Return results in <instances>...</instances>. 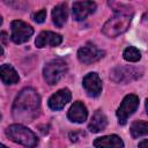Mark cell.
Instances as JSON below:
<instances>
[{
	"mask_svg": "<svg viewBox=\"0 0 148 148\" xmlns=\"http://www.w3.org/2000/svg\"><path fill=\"white\" fill-rule=\"evenodd\" d=\"M32 18H34V21L37 22V23H43V22L45 21V18H46V10H45V9L38 10L37 13H35V14L32 15Z\"/></svg>",
	"mask_w": 148,
	"mask_h": 148,
	"instance_id": "20",
	"label": "cell"
},
{
	"mask_svg": "<svg viewBox=\"0 0 148 148\" xmlns=\"http://www.w3.org/2000/svg\"><path fill=\"white\" fill-rule=\"evenodd\" d=\"M123 57H124V59H125L126 61L136 62V61L140 60L141 53H140V51H139L136 47H134V46H128V47H126V49L124 50Z\"/></svg>",
	"mask_w": 148,
	"mask_h": 148,
	"instance_id": "19",
	"label": "cell"
},
{
	"mask_svg": "<svg viewBox=\"0 0 148 148\" xmlns=\"http://www.w3.org/2000/svg\"><path fill=\"white\" fill-rule=\"evenodd\" d=\"M131 135L133 138H139V136H143L148 133V124L145 120H136L131 125L130 128Z\"/></svg>",
	"mask_w": 148,
	"mask_h": 148,
	"instance_id": "18",
	"label": "cell"
},
{
	"mask_svg": "<svg viewBox=\"0 0 148 148\" xmlns=\"http://www.w3.org/2000/svg\"><path fill=\"white\" fill-rule=\"evenodd\" d=\"M6 135L18 145H22L27 148H34L38 143L36 134L28 127L21 124H13L6 128Z\"/></svg>",
	"mask_w": 148,
	"mask_h": 148,
	"instance_id": "2",
	"label": "cell"
},
{
	"mask_svg": "<svg viewBox=\"0 0 148 148\" xmlns=\"http://www.w3.org/2000/svg\"><path fill=\"white\" fill-rule=\"evenodd\" d=\"M139 148H148V140L145 139L139 143Z\"/></svg>",
	"mask_w": 148,
	"mask_h": 148,
	"instance_id": "22",
	"label": "cell"
},
{
	"mask_svg": "<svg viewBox=\"0 0 148 148\" xmlns=\"http://www.w3.org/2000/svg\"><path fill=\"white\" fill-rule=\"evenodd\" d=\"M140 76L138 71L131 66H117L110 73V79L117 83H127Z\"/></svg>",
	"mask_w": 148,
	"mask_h": 148,
	"instance_id": "8",
	"label": "cell"
},
{
	"mask_svg": "<svg viewBox=\"0 0 148 148\" xmlns=\"http://www.w3.org/2000/svg\"><path fill=\"white\" fill-rule=\"evenodd\" d=\"M95 148H124V142L116 134L104 135L94 140Z\"/></svg>",
	"mask_w": 148,
	"mask_h": 148,
	"instance_id": "14",
	"label": "cell"
},
{
	"mask_svg": "<svg viewBox=\"0 0 148 148\" xmlns=\"http://www.w3.org/2000/svg\"><path fill=\"white\" fill-rule=\"evenodd\" d=\"M72 98V94L71 91L67 89V88H64V89H60L58 90L57 92H54L50 98H49V102H47V105L51 110H54V111H58V110H61Z\"/></svg>",
	"mask_w": 148,
	"mask_h": 148,
	"instance_id": "10",
	"label": "cell"
},
{
	"mask_svg": "<svg viewBox=\"0 0 148 148\" xmlns=\"http://www.w3.org/2000/svg\"><path fill=\"white\" fill-rule=\"evenodd\" d=\"M139 106V97L136 95L130 94L127 96H125V98L123 99L121 104L119 105L118 110H117V117H118V121L120 125L126 124L128 117L134 113V111L138 109Z\"/></svg>",
	"mask_w": 148,
	"mask_h": 148,
	"instance_id": "6",
	"label": "cell"
},
{
	"mask_svg": "<svg viewBox=\"0 0 148 148\" xmlns=\"http://www.w3.org/2000/svg\"><path fill=\"white\" fill-rule=\"evenodd\" d=\"M104 57V51L99 50L96 45L91 43H87L77 51V58L83 64H92L95 61H98Z\"/></svg>",
	"mask_w": 148,
	"mask_h": 148,
	"instance_id": "7",
	"label": "cell"
},
{
	"mask_svg": "<svg viewBox=\"0 0 148 148\" xmlns=\"http://www.w3.org/2000/svg\"><path fill=\"white\" fill-rule=\"evenodd\" d=\"M66 73H67V64L62 59H53L49 61L43 69L44 79L50 86L56 84L59 80L62 79V76Z\"/></svg>",
	"mask_w": 148,
	"mask_h": 148,
	"instance_id": "4",
	"label": "cell"
},
{
	"mask_svg": "<svg viewBox=\"0 0 148 148\" xmlns=\"http://www.w3.org/2000/svg\"><path fill=\"white\" fill-rule=\"evenodd\" d=\"M2 24V17H1V15H0V25Z\"/></svg>",
	"mask_w": 148,
	"mask_h": 148,
	"instance_id": "26",
	"label": "cell"
},
{
	"mask_svg": "<svg viewBox=\"0 0 148 148\" xmlns=\"http://www.w3.org/2000/svg\"><path fill=\"white\" fill-rule=\"evenodd\" d=\"M7 34L6 32H0V39H2L3 40V44H6L7 43Z\"/></svg>",
	"mask_w": 148,
	"mask_h": 148,
	"instance_id": "23",
	"label": "cell"
},
{
	"mask_svg": "<svg viewBox=\"0 0 148 148\" xmlns=\"http://www.w3.org/2000/svg\"><path fill=\"white\" fill-rule=\"evenodd\" d=\"M10 27H12L10 39L15 44H22V43L28 42L34 34L32 27L21 20H14Z\"/></svg>",
	"mask_w": 148,
	"mask_h": 148,
	"instance_id": "5",
	"label": "cell"
},
{
	"mask_svg": "<svg viewBox=\"0 0 148 148\" xmlns=\"http://www.w3.org/2000/svg\"><path fill=\"white\" fill-rule=\"evenodd\" d=\"M95 10L96 3L92 1H76L73 3V17L75 21H83Z\"/></svg>",
	"mask_w": 148,
	"mask_h": 148,
	"instance_id": "11",
	"label": "cell"
},
{
	"mask_svg": "<svg viewBox=\"0 0 148 148\" xmlns=\"http://www.w3.org/2000/svg\"><path fill=\"white\" fill-rule=\"evenodd\" d=\"M0 148H7L5 145H2V143H0Z\"/></svg>",
	"mask_w": 148,
	"mask_h": 148,
	"instance_id": "25",
	"label": "cell"
},
{
	"mask_svg": "<svg viewBox=\"0 0 148 148\" xmlns=\"http://www.w3.org/2000/svg\"><path fill=\"white\" fill-rule=\"evenodd\" d=\"M40 97L34 88L22 89L13 104V117L18 121H32L39 112Z\"/></svg>",
	"mask_w": 148,
	"mask_h": 148,
	"instance_id": "1",
	"label": "cell"
},
{
	"mask_svg": "<svg viewBox=\"0 0 148 148\" xmlns=\"http://www.w3.org/2000/svg\"><path fill=\"white\" fill-rule=\"evenodd\" d=\"M61 42H62V36L52 31H42L35 40L36 46L39 49L45 46H58L59 44H61Z\"/></svg>",
	"mask_w": 148,
	"mask_h": 148,
	"instance_id": "12",
	"label": "cell"
},
{
	"mask_svg": "<svg viewBox=\"0 0 148 148\" xmlns=\"http://www.w3.org/2000/svg\"><path fill=\"white\" fill-rule=\"evenodd\" d=\"M0 79L5 84H15L18 82V74L12 65L5 64L0 67Z\"/></svg>",
	"mask_w": 148,
	"mask_h": 148,
	"instance_id": "16",
	"label": "cell"
},
{
	"mask_svg": "<svg viewBox=\"0 0 148 148\" xmlns=\"http://www.w3.org/2000/svg\"><path fill=\"white\" fill-rule=\"evenodd\" d=\"M3 54V49H2V46H1V44H0V57Z\"/></svg>",
	"mask_w": 148,
	"mask_h": 148,
	"instance_id": "24",
	"label": "cell"
},
{
	"mask_svg": "<svg viewBox=\"0 0 148 148\" xmlns=\"http://www.w3.org/2000/svg\"><path fill=\"white\" fill-rule=\"evenodd\" d=\"M108 125V119H106V116L101 111V110H97L95 111V113L92 114V118L89 123V131L92 132V133H98L101 131H103Z\"/></svg>",
	"mask_w": 148,
	"mask_h": 148,
	"instance_id": "15",
	"label": "cell"
},
{
	"mask_svg": "<svg viewBox=\"0 0 148 148\" xmlns=\"http://www.w3.org/2000/svg\"><path fill=\"white\" fill-rule=\"evenodd\" d=\"M67 16H68V8L66 3H60L52 9V20L58 28H61L66 23Z\"/></svg>",
	"mask_w": 148,
	"mask_h": 148,
	"instance_id": "17",
	"label": "cell"
},
{
	"mask_svg": "<svg viewBox=\"0 0 148 148\" xmlns=\"http://www.w3.org/2000/svg\"><path fill=\"white\" fill-rule=\"evenodd\" d=\"M0 120H1V113H0Z\"/></svg>",
	"mask_w": 148,
	"mask_h": 148,
	"instance_id": "27",
	"label": "cell"
},
{
	"mask_svg": "<svg viewBox=\"0 0 148 148\" xmlns=\"http://www.w3.org/2000/svg\"><path fill=\"white\" fill-rule=\"evenodd\" d=\"M132 14L128 13H116L112 17H110L103 25L102 32L110 38L117 37L124 34L131 24Z\"/></svg>",
	"mask_w": 148,
	"mask_h": 148,
	"instance_id": "3",
	"label": "cell"
},
{
	"mask_svg": "<svg viewBox=\"0 0 148 148\" xmlns=\"http://www.w3.org/2000/svg\"><path fill=\"white\" fill-rule=\"evenodd\" d=\"M88 117V111H87V108L86 105L80 102V101H76L72 104V106L69 108L68 112H67V118L73 121V123H84L86 119Z\"/></svg>",
	"mask_w": 148,
	"mask_h": 148,
	"instance_id": "13",
	"label": "cell"
},
{
	"mask_svg": "<svg viewBox=\"0 0 148 148\" xmlns=\"http://www.w3.org/2000/svg\"><path fill=\"white\" fill-rule=\"evenodd\" d=\"M82 86L91 97H97L102 92V80L97 73H88L83 77Z\"/></svg>",
	"mask_w": 148,
	"mask_h": 148,
	"instance_id": "9",
	"label": "cell"
},
{
	"mask_svg": "<svg viewBox=\"0 0 148 148\" xmlns=\"http://www.w3.org/2000/svg\"><path fill=\"white\" fill-rule=\"evenodd\" d=\"M82 132H71L69 133V139L74 142V141H77L80 138H79V134H81Z\"/></svg>",
	"mask_w": 148,
	"mask_h": 148,
	"instance_id": "21",
	"label": "cell"
}]
</instances>
